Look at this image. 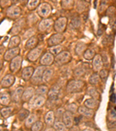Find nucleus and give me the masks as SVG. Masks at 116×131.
<instances>
[{
	"instance_id": "10",
	"label": "nucleus",
	"mask_w": 116,
	"mask_h": 131,
	"mask_svg": "<svg viewBox=\"0 0 116 131\" xmlns=\"http://www.w3.org/2000/svg\"><path fill=\"white\" fill-rule=\"evenodd\" d=\"M20 49L19 47H16L13 48H9L4 53L3 59L7 62H10L13 59L16 57L19 56Z\"/></svg>"
},
{
	"instance_id": "17",
	"label": "nucleus",
	"mask_w": 116,
	"mask_h": 131,
	"mask_svg": "<svg viewBox=\"0 0 116 131\" xmlns=\"http://www.w3.org/2000/svg\"><path fill=\"white\" fill-rule=\"evenodd\" d=\"M24 88L23 86H18L16 88L13 92H12L11 95L12 101L15 103H19L22 100V94L24 92Z\"/></svg>"
},
{
	"instance_id": "43",
	"label": "nucleus",
	"mask_w": 116,
	"mask_h": 131,
	"mask_svg": "<svg viewBox=\"0 0 116 131\" xmlns=\"http://www.w3.org/2000/svg\"><path fill=\"white\" fill-rule=\"evenodd\" d=\"M77 4V10L80 13L83 12L88 7V4L85 1H78Z\"/></svg>"
},
{
	"instance_id": "57",
	"label": "nucleus",
	"mask_w": 116,
	"mask_h": 131,
	"mask_svg": "<svg viewBox=\"0 0 116 131\" xmlns=\"http://www.w3.org/2000/svg\"><path fill=\"white\" fill-rule=\"evenodd\" d=\"M0 24H1V21H0Z\"/></svg>"
},
{
	"instance_id": "44",
	"label": "nucleus",
	"mask_w": 116,
	"mask_h": 131,
	"mask_svg": "<svg viewBox=\"0 0 116 131\" xmlns=\"http://www.w3.org/2000/svg\"><path fill=\"white\" fill-rule=\"evenodd\" d=\"M38 20V19L37 15L35 14H29V15L27 17V21H28L29 24L31 25L35 24Z\"/></svg>"
},
{
	"instance_id": "18",
	"label": "nucleus",
	"mask_w": 116,
	"mask_h": 131,
	"mask_svg": "<svg viewBox=\"0 0 116 131\" xmlns=\"http://www.w3.org/2000/svg\"><path fill=\"white\" fill-rule=\"evenodd\" d=\"M34 72V68L33 67L29 66L25 67L22 72V78L24 81H29L32 78Z\"/></svg>"
},
{
	"instance_id": "15",
	"label": "nucleus",
	"mask_w": 116,
	"mask_h": 131,
	"mask_svg": "<svg viewBox=\"0 0 116 131\" xmlns=\"http://www.w3.org/2000/svg\"><path fill=\"white\" fill-rule=\"evenodd\" d=\"M63 122L67 128H71L73 127L74 123V119L72 115V113L69 111L64 112L62 115Z\"/></svg>"
},
{
	"instance_id": "48",
	"label": "nucleus",
	"mask_w": 116,
	"mask_h": 131,
	"mask_svg": "<svg viewBox=\"0 0 116 131\" xmlns=\"http://www.w3.org/2000/svg\"><path fill=\"white\" fill-rule=\"evenodd\" d=\"M71 25L74 27V28H78L81 25V20L80 18H74L73 20H71Z\"/></svg>"
},
{
	"instance_id": "33",
	"label": "nucleus",
	"mask_w": 116,
	"mask_h": 131,
	"mask_svg": "<svg viewBox=\"0 0 116 131\" xmlns=\"http://www.w3.org/2000/svg\"><path fill=\"white\" fill-rule=\"evenodd\" d=\"M48 97L50 100H57L58 99L59 94V90L58 88L51 89L48 93Z\"/></svg>"
},
{
	"instance_id": "38",
	"label": "nucleus",
	"mask_w": 116,
	"mask_h": 131,
	"mask_svg": "<svg viewBox=\"0 0 116 131\" xmlns=\"http://www.w3.org/2000/svg\"><path fill=\"white\" fill-rule=\"evenodd\" d=\"M30 115V113L25 108H22V110L18 112V118L20 121H23L26 119L28 117V116Z\"/></svg>"
},
{
	"instance_id": "19",
	"label": "nucleus",
	"mask_w": 116,
	"mask_h": 131,
	"mask_svg": "<svg viewBox=\"0 0 116 131\" xmlns=\"http://www.w3.org/2000/svg\"><path fill=\"white\" fill-rule=\"evenodd\" d=\"M35 93V89L33 87H28L24 90L22 97V100L23 102H27L31 100Z\"/></svg>"
},
{
	"instance_id": "26",
	"label": "nucleus",
	"mask_w": 116,
	"mask_h": 131,
	"mask_svg": "<svg viewBox=\"0 0 116 131\" xmlns=\"http://www.w3.org/2000/svg\"><path fill=\"white\" fill-rule=\"evenodd\" d=\"M46 102V99L44 96H37L33 102V107L35 108L43 107Z\"/></svg>"
},
{
	"instance_id": "49",
	"label": "nucleus",
	"mask_w": 116,
	"mask_h": 131,
	"mask_svg": "<svg viewBox=\"0 0 116 131\" xmlns=\"http://www.w3.org/2000/svg\"><path fill=\"white\" fill-rule=\"evenodd\" d=\"M12 4V2L10 1H0V6L2 8H4L6 7H9L10 5V4Z\"/></svg>"
},
{
	"instance_id": "37",
	"label": "nucleus",
	"mask_w": 116,
	"mask_h": 131,
	"mask_svg": "<svg viewBox=\"0 0 116 131\" xmlns=\"http://www.w3.org/2000/svg\"><path fill=\"white\" fill-rule=\"evenodd\" d=\"M60 4L63 9L70 10L73 8L75 2L74 1H70V0H69V1H62Z\"/></svg>"
},
{
	"instance_id": "22",
	"label": "nucleus",
	"mask_w": 116,
	"mask_h": 131,
	"mask_svg": "<svg viewBox=\"0 0 116 131\" xmlns=\"http://www.w3.org/2000/svg\"><path fill=\"white\" fill-rule=\"evenodd\" d=\"M39 42V39L37 37L34 36L30 37V39H28V40L27 41L26 45H25V47H26V49L28 50H32L34 48H36Z\"/></svg>"
},
{
	"instance_id": "13",
	"label": "nucleus",
	"mask_w": 116,
	"mask_h": 131,
	"mask_svg": "<svg viewBox=\"0 0 116 131\" xmlns=\"http://www.w3.org/2000/svg\"><path fill=\"white\" fill-rule=\"evenodd\" d=\"M55 62V56L49 52H47L41 57L40 60V63L42 66H50Z\"/></svg>"
},
{
	"instance_id": "1",
	"label": "nucleus",
	"mask_w": 116,
	"mask_h": 131,
	"mask_svg": "<svg viewBox=\"0 0 116 131\" xmlns=\"http://www.w3.org/2000/svg\"><path fill=\"white\" fill-rule=\"evenodd\" d=\"M72 60L71 54L67 51H62L55 57V63L57 66L61 67L68 64Z\"/></svg>"
},
{
	"instance_id": "54",
	"label": "nucleus",
	"mask_w": 116,
	"mask_h": 131,
	"mask_svg": "<svg viewBox=\"0 0 116 131\" xmlns=\"http://www.w3.org/2000/svg\"><path fill=\"white\" fill-rule=\"evenodd\" d=\"M83 131H94L92 129H85L83 130Z\"/></svg>"
},
{
	"instance_id": "16",
	"label": "nucleus",
	"mask_w": 116,
	"mask_h": 131,
	"mask_svg": "<svg viewBox=\"0 0 116 131\" xmlns=\"http://www.w3.org/2000/svg\"><path fill=\"white\" fill-rule=\"evenodd\" d=\"M102 58L99 54H96L92 60V68L95 72L101 70L103 67Z\"/></svg>"
},
{
	"instance_id": "8",
	"label": "nucleus",
	"mask_w": 116,
	"mask_h": 131,
	"mask_svg": "<svg viewBox=\"0 0 116 131\" xmlns=\"http://www.w3.org/2000/svg\"><path fill=\"white\" fill-rule=\"evenodd\" d=\"M25 24H26V20L24 18H23L18 19L12 25V28L9 31V34L12 36L18 35L22 30Z\"/></svg>"
},
{
	"instance_id": "55",
	"label": "nucleus",
	"mask_w": 116,
	"mask_h": 131,
	"mask_svg": "<svg viewBox=\"0 0 116 131\" xmlns=\"http://www.w3.org/2000/svg\"><path fill=\"white\" fill-rule=\"evenodd\" d=\"M12 131H22L21 129H15V130H13Z\"/></svg>"
},
{
	"instance_id": "9",
	"label": "nucleus",
	"mask_w": 116,
	"mask_h": 131,
	"mask_svg": "<svg viewBox=\"0 0 116 131\" xmlns=\"http://www.w3.org/2000/svg\"><path fill=\"white\" fill-rule=\"evenodd\" d=\"M22 62L23 58L20 55L13 59L10 62L9 64V69L10 72L14 73L18 72L22 68Z\"/></svg>"
},
{
	"instance_id": "23",
	"label": "nucleus",
	"mask_w": 116,
	"mask_h": 131,
	"mask_svg": "<svg viewBox=\"0 0 116 131\" xmlns=\"http://www.w3.org/2000/svg\"><path fill=\"white\" fill-rule=\"evenodd\" d=\"M21 42L20 37L18 35L12 36L9 40V44H8V48H13L18 47L20 45Z\"/></svg>"
},
{
	"instance_id": "46",
	"label": "nucleus",
	"mask_w": 116,
	"mask_h": 131,
	"mask_svg": "<svg viewBox=\"0 0 116 131\" xmlns=\"http://www.w3.org/2000/svg\"><path fill=\"white\" fill-rule=\"evenodd\" d=\"M35 32V31L33 29H29L23 35V37H24V39H30V37L34 36Z\"/></svg>"
},
{
	"instance_id": "28",
	"label": "nucleus",
	"mask_w": 116,
	"mask_h": 131,
	"mask_svg": "<svg viewBox=\"0 0 116 131\" xmlns=\"http://www.w3.org/2000/svg\"><path fill=\"white\" fill-rule=\"evenodd\" d=\"M38 117L37 115L35 114H30L28 117L26 119V121H25V126H26L27 128H31L33 125L35 123V122L37 121Z\"/></svg>"
},
{
	"instance_id": "25",
	"label": "nucleus",
	"mask_w": 116,
	"mask_h": 131,
	"mask_svg": "<svg viewBox=\"0 0 116 131\" xmlns=\"http://www.w3.org/2000/svg\"><path fill=\"white\" fill-rule=\"evenodd\" d=\"M54 73V70L52 68H47L44 71L42 77V82L47 83L52 78Z\"/></svg>"
},
{
	"instance_id": "56",
	"label": "nucleus",
	"mask_w": 116,
	"mask_h": 131,
	"mask_svg": "<svg viewBox=\"0 0 116 131\" xmlns=\"http://www.w3.org/2000/svg\"><path fill=\"white\" fill-rule=\"evenodd\" d=\"M1 55H0V60H2V59H1Z\"/></svg>"
},
{
	"instance_id": "53",
	"label": "nucleus",
	"mask_w": 116,
	"mask_h": 131,
	"mask_svg": "<svg viewBox=\"0 0 116 131\" xmlns=\"http://www.w3.org/2000/svg\"><path fill=\"white\" fill-rule=\"evenodd\" d=\"M44 131H55V129L54 128H48L46 129Z\"/></svg>"
},
{
	"instance_id": "35",
	"label": "nucleus",
	"mask_w": 116,
	"mask_h": 131,
	"mask_svg": "<svg viewBox=\"0 0 116 131\" xmlns=\"http://www.w3.org/2000/svg\"><path fill=\"white\" fill-rule=\"evenodd\" d=\"M48 92H49V89H48V86L43 84V85H40L35 90V93L38 96H44V95L48 93Z\"/></svg>"
},
{
	"instance_id": "40",
	"label": "nucleus",
	"mask_w": 116,
	"mask_h": 131,
	"mask_svg": "<svg viewBox=\"0 0 116 131\" xmlns=\"http://www.w3.org/2000/svg\"><path fill=\"white\" fill-rule=\"evenodd\" d=\"M53 126L54 129L56 131H65L66 129V126H65L64 123L60 121L55 122Z\"/></svg>"
},
{
	"instance_id": "39",
	"label": "nucleus",
	"mask_w": 116,
	"mask_h": 131,
	"mask_svg": "<svg viewBox=\"0 0 116 131\" xmlns=\"http://www.w3.org/2000/svg\"><path fill=\"white\" fill-rule=\"evenodd\" d=\"M100 81V77L96 72L93 73L90 76L89 78V82L92 85H96L98 84Z\"/></svg>"
},
{
	"instance_id": "51",
	"label": "nucleus",
	"mask_w": 116,
	"mask_h": 131,
	"mask_svg": "<svg viewBox=\"0 0 116 131\" xmlns=\"http://www.w3.org/2000/svg\"><path fill=\"white\" fill-rule=\"evenodd\" d=\"M115 100H116L115 96V94L113 93V94L110 96V100H111V101H113V102H115Z\"/></svg>"
},
{
	"instance_id": "11",
	"label": "nucleus",
	"mask_w": 116,
	"mask_h": 131,
	"mask_svg": "<svg viewBox=\"0 0 116 131\" xmlns=\"http://www.w3.org/2000/svg\"><path fill=\"white\" fill-rule=\"evenodd\" d=\"M65 37L63 34L56 33L52 35L48 40V46L49 47L60 45L65 40Z\"/></svg>"
},
{
	"instance_id": "20",
	"label": "nucleus",
	"mask_w": 116,
	"mask_h": 131,
	"mask_svg": "<svg viewBox=\"0 0 116 131\" xmlns=\"http://www.w3.org/2000/svg\"><path fill=\"white\" fill-rule=\"evenodd\" d=\"M11 101V95L8 92H3L0 93V104L7 107L10 104Z\"/></svg>"
},
{
	"instance_id": "7",
	"label": "nucleus",
	"mask_w": 116,
	"mask_h": 131,
	"mask_svg": "<svg viewBox=\"0 0 116 131\" xmlns=\"http://www.w3.org/2000/svg\"><path fill=\"white\" fill-rule=\"evenodd\" d=\"M54 21L52 19H44L40 22L38 29L41 32L46 33L51 30L52 28L54 27Z\"/></svg>"
},
{
	"instance_id": "41",
	"label": "nucleus",
	"mask_w": 116,
	"mask_h": 131,
	"mask_svg": "<svg viewBox=\"0 0 116 131\" xmlns=\"http://www.w3.org/2000/svg\"><path fill=\"white\" fill-rule=\"evenodd\" d=\"M63 47L62 46L58 45L55 46H53V47H49V52H50L52 54H53L54 56L56 55L57 56L58 54H59L60 52L62 51Z\"/></svg>"
},
{
	"instance_id": "12",
	"label": "nucleus",
	"mask_w": 116,
	"mask_h": 131,
	"mask_svg": "<svg viewBox=\"0 0 116 131\" xmlns=\"http://www.w3.org/2000/svg\"><path fill=\"white\" fill-rule=\"evenodd\" d=\"M42 53H43V49L41 48L36 47L30 50L27 55V58L30 62H36L41 57Z\"/></svg>"
},
{
	"instance_id": "32",
	"label": "nucleus",
	"mask_w": 116,
	"mask_h": 131,
	"mask_svg": "<svg viewBox=\"0 0 116 131\" xmlns=\"http://www.w3.org/2000/svg\"><path fill=\"white\" fill-rule=\"evenodd\" d=\"M86 93L88 95H89V96L91 97L92 99H96L97 100H98V99L100 97L99 93L96 90V89L94 87H93V86H90V87L88 88Z\"/></svg>"
},
{
	"instance_id": "27",
	"label": "nucleus",
	"mask_w": 116,
	"mask_h": 131,
	"mask_svg": "<svg viewBox=\"0 0 116 131\" xmlns=\"http://www.w3.org/2000/svg\"><path fill=\"white\" fill-rule=\"evenodd\" d=\"M86 67L85 65H79L74 69V75L76 77H84L86 72Z\"/></svg>"
},
{
	"instance_id": "21",
	"label": "nucleus",
	"mask_w": 116,
	"mask_h": 131,
	"mask_svg": "<svg viewBox=\"0 0 116 131\" xmlns=\"http://www.w3.org/2000/svg\"><path fill=\"white\" fill-rule=\"evenodd\" d=\"M78 112L80 115L86 118H92L94 116V111L85 106H81L78 108Z\"/></svg>"
},
{
	"instance_id": "58",
	"label": "nucleus",
	"mask_w": 116,
	"mask_h": 131,
	"mask_svg": "<svg viewBox=\"0 0 116 131\" xmlns=\"http://www.w3.org/2000/svg\"><path fill=\"white\" fill-rule=\"evenodd\" d=\"M1 131H3V130H1Z\"/></svg>"
},
{
	"instance_id": "34",
	"label": "nucleus",
	"mask_w": 116,
	"mask_h": 131,
	"mask_svg": "<svg viewBox=\"0 0 116 131\" xmlns=\"http://www.w3.org/2000/svg\"><path fill=\"white\" fill-rule=\"evenodd\" d=\"M40 4V1L39 0H31L29 1L27 4V8L29 10L32 11V10L37 9L38 7Z\"/></svg>"
},
{
	"instance_id": "6",
	"label": "nucleus",
	"mask_w": 116,
	"mask_h": 131,
	"mask_svg": "<svg viewBox=\"0 0 116 131\" xmlns=\"http://www.w3.org/2000/svg\"><path fill=\"white\" fill-rule=\"evenodd\" d=\"M46 69L45 67L39 66L38 67L34 72L33 75L31 78V83L34 85H38L41 83L42 77L44 71Z\"/></svg>"
},
{
	"instance_id": "24",
	"label": "nucleus",
	"mask_w": 116,
	"mask_h": 131,
	"mask_svg": "<svg viewBox=\"0 0 116 131\" xmlns=\"http://www.w3.org/2000/svg\"><path fill=\"white\" fill-rule=\"evenodd\" d=\"M55 113L53 111L50 110L46 113V114L44 117V121H45V124L51 126L53 125L55 123Z\"/></svg>"
},
{
	"instance_id": "30",
	"label": "nucleus",
	"mask_w": 116,
	"mask_h": 131,
	"mask_svg": "<svg viewBox=\"0 0 116 131\" xmlns=\"http://www.w3.org/2000/svg\"><path fill=\"white\" fill-rule=\"evenodd\" d=\"M14 110V107L7 106L1 109V110H0V113H1L2 117L4 118H5V119H7V118H9L10 116L12 115Z\"/></svg>"
},
{
	"instance_id": "3",
	"label": "nucleus",
	"mask_w": 116,
	"mask_h": 131,
	"mask_svg": "<svg viewBox=\"0 0 116 131\" xmlns=\"http://www.w3.org/2000/svg\"><path fill=\"white\" fill-rule=\"evenodd\" d=\"M52 10V6L49 3L44 2L43 3H40L37 9V13L40 17L46 19L50 15Z\"/></svg>"
},
{
	"instance_id": "45",
	"label": "nucleus",
	"mask_w": 116,
	"mask_h": 131,
	"mask_svg": "<svg viewBox=\"0 0 116 131\" xmlns=\"http://www.w3.org/2000/svg\"><path fill=\"white\" fill-rule=\"evenodd\" d=\"M78 106L77 104H74V103H70L67 105V111H69L71 113H75L77 111H78Z\"/></svg>"
},
{
	"instance_id": "2",
	"label": "nucleus",
	"mask_w": 116,
	"mask_h": 131,
	"mask_svg": "<svg viewBox=\"0 0 116 131\" xmlns=\"http://www.w3.org/2000/svg\"><path fill=\"white\" fill-rule=\"evenodd\" d=\"M85 86V82L81 80H71L67 83V92L70 93H74L81 92Z\"/></svg>"
},
{
	"instance_id": "50",
	"label": "nucleus",
	"mask_w": 116,
	"mask_h": 131,
	"mask_svg": "<svg viewBox=\"0 0 116 131\" xmlns=\"http://www.w3.org/2000/svg\"><path fill=\"white\" fill-rule=\"evenodd\" d=\"M111 26L113 29L116 30V18L114 19L112 22H111Z\"/></svg>"
},
{
	"instance_id": "4",
	"label": "nucleus",
	"mask_w": 116,
	"mask_h": 131,
	"mask_svg": "<svg viewBox=\"0 0 116 131\" xmlns=\"http://www.w3.org/2000/svg\"><path fill=\"white\" fill-rule=\"evenodd\" d=\"M68 24V19L65 16H61L54 22V28L57 33L62 34L65 32Z\"/></svg>"
},
{
	"instance_id": "36",
	"label": "nucleus",
	"mask_w": 116,
	"mask_h": 131,
	"mask_svg": "<svg viewBox=\"0 0 116 131\" xmlns=\"http://www.w3.org/2000/svg\"><path fill=\"white\" fill-rule=\"evenodd\" d=\"M95 55V51L94 50L91 49V48H88V49L85 50V51L83 54V57L86 60H93V58H94Z\"/></svg>"
},
{
	"instance_id": "5",
	"label": "nucleus",
	"mask_w": 116,
	"mask_h": 131,
	"mask_svg": "<svg viewBox=\"0 0 116 131\" xmlns=\"http://www.w3.org/2000/svg\"><path fill=\"white\" fill-rule=\"evenodd\" d=\"M22 9L20 7L16 5H12L8 7L6 11V15L9 19L16 20L20 16Z\"/></svg>"
},
{
	"instance_id": "31",
	"label": "nucleus",
	"mask_w": 116,
	"mask_h": 131,
	"mask_svg": "<svg viewBox=\"0 0 116 131\" xmlns=\"http://www.w3.org/2000/svg\"><path fill=\"white\" fill-rule=\"evenodd\" d=\"M86 50V45L85 43L83 42H79L75 46V52L78 56H81V54H83L84 52Z\"/></svg>"
},
{
	"instance_id": "29",
	"label": "nucleus",
	"mask_w": 116,
	"mask_h": 131,
	"mask_svg": "<svg viewBox=\"0 0 116 131\" xmlns=\"http://www.w3.org/2000/svg\"><path fill=\"white\" fill-rule=\"evenodd\" d=\"M98 100L91 98L87 99V100L85 101V102H84V106L94 110L95 108H96L98 107Z\"/></svg>"
},
{
	"instance_id": "42",
	"label": "nucleus",
	"mask_w": 116,
	"mask_h": 131,
	"mask_svg": "<svg viewBox=\"0 0 116 131\" xmlns=\"http://www.w3.org/2000/svg\"><path fill=\"white\" fill-rule=\"evenodd\" d=\"M44 126V124L41 121H37L31 127V131H41Z\"/></svg>"
},
{
	"instance_id": "52",
	"label": "nucleus",
	"mask_w": 116,
	"mask_h": 131,
	"mask_svg": "<svg viewBox=\"0 0 116 131\" xmlns=\"http://www.w3.org/2000/svg\"><path fill=\"white\" fill-rule=\"evenodd\" d=\"M3 66V61L2 60H0V70L2 69Z\"/></svg>"
},
{
	"instance_id": "14",
	"label": "nucleus",
	"mask_w": 116,
	"mask_h": 131,
	"mask_svg": "<svg viewBox=\"0 0 116 131\" xmlns=\"http://www.w3.org/2000/svg\"><path fill=\"white\" fill-rule=\"evenodd\" d=\"M15 82V77L12 74H7L3 78L0 84L3 88H9L13 85Z\"/></svg>"
},
{
	"instance_id": "47",
	"label": "nucleus",
	"mask_w": 116,
	"mask_h": 131,
	"mask_svg": "<svg viewBox=\"0 0 116 131\" xmlns=\"http://www.w3.org/2000/svg\"><path fill=\"white\" fill-rule=\"evenodd\" d=\"M108 71L106 69H101L99 71V74L100 79H102L103 81H105L108 77Z\"/></svg>"
}]
</instances>
